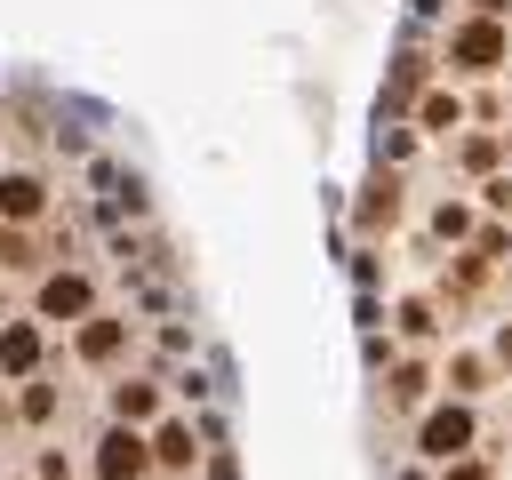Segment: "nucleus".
I'll list each match as a JSON object with an SVG mask.
<instances>
[{"label": "nucleus", "mask_w": 512, "mask_h": 480, "mask_svg": "<svg viewBox=\"0 0 512 480\" xmlns=\"http://www.w3.org/2000/svg\"><path fill=\"white\" fill-rule=\"evenodd\" d=\"M440 480H488V464H448Z\"/></svg>", "instance_id": "12"}, {"label": "nucleus", "mask_w": 512, "mask_h": 480, "mask_svg": "<svg viewBox=\"0 0 512 480\" xmlns=\"http://www.w3.org/2000/svg\"><path fill=\"white\" fill-rule=\"evenodd\" d=\"M88 296H96V288H88L80 272H56V280L40 288V320H80V312H88Z\"/></svg>", "instance_id": "4"}, {"label": "nucleus", "mask_w": 512, "mask_h": 480, "mask_svg": "<svg viewBox=\"0 0 512 480\" xmlns=\"http://www.w3.org/2000/svg\"><path fill=\"white\" fill-rule=\"evenodd\" d=\"M0 264H8V272H24V264H40V256H32V240H24V232H0Z\"/></svg>", "instance_id": "11"}, {"label": "nucleus", "mask_w": 512, "mask_h": 480, "mask_svg": "<svg viewBox=\"0 0 512 480\" xmlns=\"http://www.w3.org/2000/svg\"><path fill=\"white\" fill-rule=\"evenodd\" d=\"M496 352H504V360H512V328H504V336H496Z\"/></svg>", "instance_id": "13"}, {"label": "nucleus", "mask_w": 512, "mask_h": 480, "mask_svg": "<svg viewBox=\"0 0 512 480\" xmlns=\"http://www.w3.org/2000/svg\"><path fill=\"white\" fill-rule=\"evenodd\" d=\"M112 416L136 432L144 416H160V384H112Z\"/></svg>", "instance_id": "5"}, {"label": "nucleus", "mask_w": 512, "mask_h": 480, "mask_svg": "<svg viewBox=\"0 0 512 480\" xmlns=\"http://www.w3.org/2000/svg\"><path fill=\"white\" fill-rule=\"evenodd\" d=\"M416 120H424V136H448V128H464V104H456V96H424Z\"/></svg>", "instance_id": "8"}, {"label": "nucleus", "mask_w": 512, "mask_h": 480, "mask_svg": "<svg viewBox=\"0 0 512 480\" xmlns=\"http://www.w3.org/2000/svg\"><path fill=\"white\" fill-rule=\"evenodd\" d=\"M120 336H128V320H96V328H80V352H88V360H112Z\"/></svg>", "instance_id": "9"}, {"label": "nucleus", "mask_w": 512, "mask_h": 480, "mask_svg": "<svg viewBox=\"0 0 512 480\" xmlns=\"http://www.w3.org/2000/svg\"><path fill=\"white\" fill-rule=\"evenodd\" d=\"M144 464H152V456H144V440H136L128 424L96 440V472H104V480H144Z\"/></svg>", "instance_id": "3"}, {"label": "nucleus", "mask_w": 512, "mask_h": 480, "mask_svg": "<svg viewBox=\"0 0 512 480\" xmlns=\"http://www.w3.org/2000/svg\"><path fill=\"white\" fill-rule=\"evenodd\" d=\"M0 360H8V368H32V360H40V336H32V328H0Z\"/></svg>", "instance_id": "10"}, {"label": "nucleus", "mask_w": 512, "mask_h": 480, "mask_svg": "<svg viewBox=\"0 0 512 480\" xmlns=\"http://www.w3.org/2000/svg\"><path fill=\"white\" fill-rule=\"evenodd\" d=\"M472 8H480V16H496V8H504V0H472Z\"/></svg>", "instance_id": "14"}, {"label": "nucleus", "mask_w": 512, "mask_h": 480, "mask_svg": "<svg viewBox=\"0 0 512 480\" xmlns=\"http://www.w3.org/2000/svg\"><path fill=\"white\" fill-rule=\"evenodd\" d=\"M504 48H512V40H504L488 16H480V24H464V32L448 40V56H456L464 72H496V64H504Z\"/></svg>", "instance_id": "2"}, {"label": "nucleus", "mask_w": 512, "mask_h": 480, "mask_svg": "<svg viewBox=\"0 0 512 480\" xmlns=\"http://www.w3.org/2000/svg\"><path fill=\"white\" fill-rule=\"evenodd\" d=\"M0 216H8V224L40 216V176H0Z\"/></svg>", "instance_id": "6"}, {"label": "nucleus", "mask_w": 512, "mask_h": 480, "mask_svg": "<svg viewBox=\"0 0 512 480\" xmlns=\"http://www.w3.org/2000/svg\"><path fill=\"white\" fill-rule=\"evenodd\" d=\"M416 448H424V456H440V464H448V456H464V448H472V408H432V416H424V432H416Z\"/></svg>", "instance_id": "1"}, {"label": "nucleus", "mask_w": 512, "mask_h": 480, "mask_svg": "<svg viewBox=\"0 0 512 480\" xmlns=\"http://www.w3.org/2000/svg\"><path fill=\"white\" fill-rule=\"evenodd\" d=\"M152 456H160L168 472H184V464L200 456V448H192V424H160V432H152Z\"/></svg>", "instance_id": "7"}]
</instances>
